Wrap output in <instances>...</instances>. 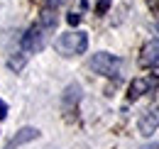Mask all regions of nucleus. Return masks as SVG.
I'll return each mask as SVG.
<instances>
[{
    "label": "nucleus",
    "mask_w": 159,
    "mask_h": 149,
    "mask_svg": "<svg viewBox=\"0 0 159 149\" xmlns=\"http://www.w3.org/2000/svg\"><path fill=\"white\" fill-rule=\"evenodd\" d=\"M54 27H57V15H54L52 10H44L39 15V20L25 32V37H22V52H27V54L42 52V49L47 47L49 34L54 32Z\"/></svg>",
    "instance_id": "f257e3e1"
},
{
    "label": "nucleus",
    "mask_w": 159,
    "mask_h": 149,
    "mask_svg": "<svg viewBox=\"0 0 159 149\" xmlns=\"http://www.w3.org/2000/svg\"><path fill=\"white\" fill-rule=\"evenodd\" d=\"M88 47V34L86 32H66L54 42V49L61 56H79Z\"/></svg>",
    "instance_id": "f03ea898"
},
{
    "label": "nucleus",
    "mask_w": 159,
    "mask_h": 149,
    "mask_svg": "<svg viewBox=\"0 0 159 149\" xmlns=\"http://www.w3.org/2000/svg\"><path fill=\"white\" fill-rule=\"evenodd\" d=\"M88 66H91L96 74L105 76V78H118L120 71H122V61H120L118 56H113V54H105V52L93 54V59H91Z\"/></svg>",
    "instance_id": "7ed1b4c3"
},
{
    "label": "nucleus",
    "mask_w": 159,
    "mask_h": 149,
    "mask_svg": "<svg viewBox=\"0 0 159 149\" xmlns=\"http://www.w3.org/2000/svg\"><path fill=\"white\" fill-rule=\"evenodd\" d=\"M159 88V76H144V78H135L130 83V91H127V100H137L142 95L152 93Z\"/></svg>",
    "instance_id": "20e7f679"
},
{
    "label": "nucleus",
    "mask_w": 159,
    "mask_h": 149,
    "mask_svg": "<svg viewBox=\"0 0 159 149\" xmlns=\"http://www.w3.org/2000/svg\"><path fill=\"white\" fill-rule=\"evenodd\" d=\"M137 127H139V134H142V137H149L152 132H157V127H159V108L144 110V115L139 117V122H137Z\"/></svg>",
    "instance_id": "39448f33"
},
{
    "label": "nucleus",
    "mask_w": 159,
    "mask_h": 149,
    "mask_svg": "<svg viewBox=\"0 0 159 149\" xmlns=\"http://www.w3.org/2000/svg\"><path fill=\"white\" fill-rule=\"evenodd\" d=\"M139 64L144 69H159V42H149V44L142 47Z\"/></svg>",
    "instance_id": "423d86ee"
},
{
    "label": "nucleus",
    "mask_w": 159,
    "mask_h": 149,
    "mask_svg": "<svg viewBox=\"0 0 159 149\" xmlns=\"http://www.w3.org/2000/svg\"><path fill=\"white\" fill-rule=\"evenodd\" d=\"M39 137V130L37 127H22L20 132H15V137L5 144V149H17L22 144H27V142H32V139H37Z\"/></svg>",
    "instance_id": "0eeeda50"
},
{
    "label": "nucleus",
    "mask_w": 159,
    "mask_h": 149,
    "mask_svg": "<svg viewBox=\"0 0 159 149\" xmlns=\"http://www.w3.org/2000/svg\"><path fill=\"white\" fill-rule=\"evenodd\" d=\"M5 117H7V105L0 100V120H5Z\"/></svg>",
    "instance_id": "6e6552de"
},
{
    "label": "nucleus",
    "mask_w": 159,
    "mask_h": 149,
    "mask_svg": "<svg viewBox=\"0 0 159 149\" xmlns=\"http://www.w3.org/2000/svg\"><path fill=\"white\" fill-rule=\"evenodd\" d=\"M61 2H64V0H47V5H49V7H57V5H61Z\"/></svg>",
    "instance_id": "1a4fd4ad"
},
{
    "label": "nucleus",
    "mask_w": 159,
    "mask_h": 149,
    "mask_svg": "<svg viewBox=\"0 0 159 149\" xmlns=\"http://www.w3.org/2000/svg\"><path fill=\"white\" fill-rule=\"evenodd\" d=\"M147 149H159V144H154V147H147Z\"/></svg>",
    "instance_id": "9d476101"
},
{
    "label": "nucleus",
    "mask_w": 159,
    "mask_h": 149,
    "mask_svg": "<svg viewBox=\"0 0 159 149\" xmlns=\"http://www.w3.org/2000/svg\"><path fill=\"white\" fill-rule=\"evenodd\" d=\"M157 32H159V25H157Z\"/></svg>",
    "instance_id": "9b49d317"
}]
</instances>
